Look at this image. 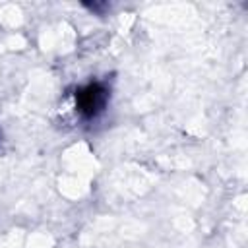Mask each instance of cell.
Returning <instances> with one entry per match:
<instances>
[{"label": "cell", "instance_id": "1", "mask_svg": "<svg viewBox=\"0 0 248 248\" xmlns=\"http://www.w3.org/2000/svg\"><path fill=\"white\" fill-rule=\"evenodd\" d=\"M108 97H110V93L105 83L91 81L85 87H79L76 91V110L81 118L93 120L105 110Z\"/></svg>", "mask_w": 248, "mask_h": 248}]
</instances>
